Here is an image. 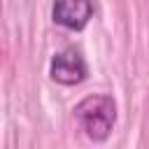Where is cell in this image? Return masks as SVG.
Instances as JSON below:
<instances>
[{
  "instance_id": "3957f363",
  "label": "cell",
  "mask_w": 149,
  "mask_h": 149,
  "mask_svg": "<svg viewBox=\"0 0 149 149\" xmlns=\"http://www.w3.org/2000/svg\"><path fill=\"white\" fill-rule=\"evenodd\" d=\"M93 16V2L91 0H54L51 5V19L54 23L68 28V30H84Z\"/></svg>"
},
{
  "instance_id": "6da1fadb",
  "label": "cell",
  "mask_w": 149,
  "mask_h": 149,
  "mask_svg": "<svg viewBox=\"0 0 149 149\" xmlns=\"http://www.w3.org/2000/svg\"><path fill=\"white\" fill-rule=\"evenodd\" d=\"M72 114L88 140L105 142L116 123V102L112 100V95L93 93V95L81 98L74 105Z\"/></svg>"
},
{
  "instance_id": "7a4b0ae2",
  "label": "cell",
  "mask_w": 149,
  "mask_h": 149,
  "mask_svg": "<svg viewBox=\"0 0 149 149\" xmlns=\"http://www.w3.org/2000/svg\"><path fill=\"white\" fill-rule=\"evenodd\" d=\"M49 77L63 86H77L88 77V63L77 47H65L54 54L49 63Z\"/></svg>"
}]
</instances>
